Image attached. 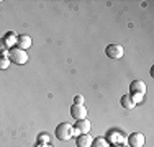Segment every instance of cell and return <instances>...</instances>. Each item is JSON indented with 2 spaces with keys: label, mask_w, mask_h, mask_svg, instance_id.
Wrapping results in <instances>:
<instances>
[{
  "label": "cell",
  "mask_w": 154,
  "mask_h": 147,
  "mask_svg": "<svg viewBox=\"0 0 154 147\" xmlns=\"http://www.w3.org/2000/svg\"><path fill=\"white\" fill-rule=\"evenodd\" d=\"M17 38H18V36H17L13 31L7 33V34L3 36V41H5V44L8 46V49H12V47H15V46H17Z\"/></svg>",
  "instance_id": "obj_11"
},
{
  "label": "cell",
  "mask_w": 154,
  "mask_h": 147,
  "mask_svg": "<svg viewBox=\"0 0 154 147\" xmlns=\"http://www.w3.org/2000/svg\"><path fill=\"white\" fill-rule=\"evenodd\" d=\"M10 67V59L0 56V70H7Z\"/></svg>",
  "instance_id": "obj_15"
},
{
  "label": "cell",
  "mask_w": 154,
  "mask_h": 147,
  "mask_svg": "<svg viewBox=\"0 0 154 147\" xmlns=\"http://www.w3.org/2000/svg\"><path fill=\"white\" fill-rule=\"evenodd\" d=\"M120 103H122V106H123V108H126V110H133L134 106H136V105H134V101L131 100L130 95H123L122 100H120Z\"/></svg>",
  "instance_id": "obj_12"
},
{
  "label": "cell",
  "mask_w": 154,
  "mask_h": 147,
  "mask_svg": "<svg viewBox=\"0 0 154 147\" xmlns=\"http://www.w3.org/2000/svg\"><path fill=\"white\" fill-rule=\"evenodd\" d=\"M110 147H125V146H110Z\"/></svg>",
  "instance_id": "obj_20"
},
{
  "label": "cell",
  "mask_w": 154,
  "mask_h": 147,
  "mask_svg": "<svg viewBox=\"0 0 154 147\" xmlns=\"http://www.w3.org/2000/svg\"><path fill=\"white\" fill-rule=\"evenodd\" d=\"M126 142L131 147H144L146 137H144V134H141V132H131V134L126 137Z\"/></svg>",
  "instance_id": "obj_5"
},
{
  "label": "cell",
  "mask_w": 154,
  "mask_h": 147,
  "mask_svg": "<svg viewBox=\"0 0 154 147\" xmlns=\"http://www.w3.org/2000/svg\"><path fill=\"white\" fill-rule=\"evenodd\" d=\"M90 147H110V144H108V141L105 137H97V139L92 141V146Z\"/></svg>",
  "instance_id": "obj_13"
},
{
  "label": "cell",
  "mask_w": 154,
  "mask_h": 147,
  "mask_svg": "<svg viewBox=\"0 0 154 147\" xmlns=\"http://www.w3.org/2000/svg\"><path fill=\"white\" fill-rule=\"evenodd\" d=\"M131 93H141L146 95V83L143 80H133L130 83V95Z\"/></svg>",
  "instance_id": "obj_8"
},
{
  "label": "cell",
  "mask_w": 154,
  "mask_h": 147,
  "mask_svg": "<svg viewBox=\"0 0 154 147\" xmlns=\"http://www.w3.org/2000/svg\"><path fill=\"white\" fill-rule=\"evenodd\" d=\"M31 38L28 34H20L17 38V47H20V49H23V51H26L28 47H31Z\"/></svg>",
  "instance_id": "obj_9"
},
{
  "label": "cell",
  "mask_w": 154,
  "mask_h": 147,
  "mask_svg": "<svg viewBox=\"0 0 154 147\" xmlns=\"http://www.w3.org/2000/svg\"><path fill=\"white\" fill-rule=\"evenodd\" d=\"M8 46L5 44L3 39H0V54H2V57H8Z\"/></svg>",
  "instance_id": "obj_14"
},
{
  "label": "cell",
  "mask_w": 154,
  "mask_h": 147,
  "mask_svg": "<svg viewBox=\"0 0 154 147\" xmlns=\"http://www.w3.org/2000/svg\"><path fill=\"white\" fill-rule=\"evenodd\" d=\"M105 54H107L110 59H122L125 56V49H123L122 44L113 43V44H108V46L105 47Z\"/></svg>",
  "instance_id": "obj_3"
},
{
  "label": "cell",
  "mask_w": 154,
  "mask_h": 147,
  "mask_svg": "<svg viewBox=\"0 0 154 147\" xmlns=\"http://www.w3.org/2000/svg\"><path fill=\"white\" fill-rule=\"evenodd\" d=\"M49 142V136L48 134H39L38 136V144H48Z\"/></svg>",
  "instance_id": "obj_17"
},
{
  "label": "cell",
  "mask_w": 154,
  "mask_h": 147,
  "mask_svg": "<svg viewBox=\"0 0 154 147\" xmlns=\"http://www.w3.org/2000/svg\"><path fill=\"white\" fill-rule=\"evenodd\" d=\"M107 141H108L110 146H125V144H126V137H125L122 132H116V131L110 132Z\"/></svg>",
  "instance_id": "obj_7"
},
{
  "label": "cell",
  "mask_w": 154,
  "mask_h": 147,
  "mask_svg": "<svg viewBox=\"0 0 154 147\" xmlns=\"http://www.w3.org/2000/svg\"><path fill=\"white\" fill-rule=\"evenodd\" d=\"M90 129H92V123L89 119H82V121H75V126H74V137L80 134H89Z\"/></svg>",
  "instance_id": "obj_4"
},
{
  "label": "cell",
  "mask_w": 154,
  "mask_h": 147,
  "mask_svg": "<svg viewBox=\"0 0 154 147\" xmlns=\"http://www.w3.org/2000/svg\"><path fill=\"white\" fill-rule=\"evenodd\" d=\"M71 116L75 121H82L87 119V108L84 105H72L71 106Z\"/></svg>",
  "instance_id": "obj_6"
},
{
  "label": "cell",
  "mask_w": 154,
  "mask_h": 147,
  "mask_svg": "<svg viewBox=\"0 0 154 147\" xmlns=\"http://www.w3.org/2000/svg\"><path fill=\"white\" fill-rule=\"evenodd\" d=\"M130 97H131V100L134 101V105H138V103L144 101V95H141V93H131Z\"/></svg>",
  "instance_id": "obj_16"
},
{
  "label": "cell",
  "mask_w": 154,
  "mask_h": 147,
  "mask_svg": "<svg viewBox=\"0 0 154 147\" xmlns=\"http://www.w3.org/2000/svg\"><path fill=\"white\" fill-rule=\"evenodd\" d=\"M8 59H10V62H13L17 65H23L28 62V52L15 46L8 51Z\"/></svg>",
  "instance_id": "obj_2"
},
{
  "label": "cell",
  "mask_w": 154,
  "mask_h": 147,
  "mask_svg": "<svg viewBox=\"0 0 154 147\" xmlns=\"http://www.w3.org/2000/svg\"><path fill=\"white\" fill-rule=\"evenodd\" d=\"M38 147H51L49 144H38Z\"/></svg>",
  "instance_id": "obj_19"
},
{
  "label": "cell",
  "mask_w": 154,
  "mask_h": 147,
  "mask_svg": "<svg viewBox=\"0 0 154 147\" xmlns=\"http://www.w3.org/2000/svg\"><path fill=\"white\" fill-rule=\"evenodd\" d=\"M92 136L90 134H80V136H77V147H90L92 146Z\"/></svg>",
  "instance_id": "obj_10"
},
{
  "label": "cell",
  "mask_w": 154,
  "mask_h": 147,
  "mask_svg": "<svg viewBox=\"0 0 154 147\" xmlns=\"http://www.w3.org/2000/svg\"><path fill=\"white\" fill-rule=\"evenodd\" d=\"M54 136L59 141H69V139L74 137V126L69 123H59L54 129Z\"/></svg>",
  "instance_id": "obj_1"
},
{
  "label": "cell",
  "mask_w": 154,
  "mask_h": 147,
  "mask_svg": "<svg viewBox=\"0 0 154 147\" xmlns=\"http://www.w3.org/2000/svg\"><path fill=\"white\" fill-rule=\"evenodd\" d=\"M74 105H84V97L82 95H75L74 97Z\"/></svg>",
  "instance_id": "obj_18"
}]
</instances>
